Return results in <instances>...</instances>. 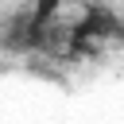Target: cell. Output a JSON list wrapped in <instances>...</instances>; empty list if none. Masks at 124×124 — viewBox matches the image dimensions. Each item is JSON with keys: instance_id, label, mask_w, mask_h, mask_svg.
<instances>
[{"instance_id": "cell-1", "label": "cell", "mask_w": 124, "mask_h": 124, "mask_svg": "<svg viewBox=\"0 0 124 124\" xmlns=\"http://www.w3.org/2000/svg\"><path fill=\"white\" fill-rule=\"evenodd\" d=\"M58 12H62V0H35L31 4V23L35 27H46Z\"/></svg>"}]
</instances>
